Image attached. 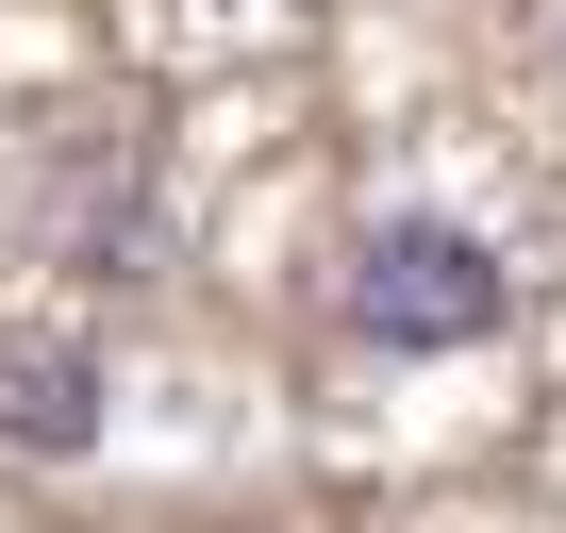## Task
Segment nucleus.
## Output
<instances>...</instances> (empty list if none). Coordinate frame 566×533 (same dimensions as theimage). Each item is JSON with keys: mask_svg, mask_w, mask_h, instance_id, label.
Listing matches in <instances>:
<instances>
[{"mask_svg": "<svg viewBox=\"0 0 566 533\" xmlns=\"http://www.w3.org/2000/svg\"><path fill=\"white\" fill-rule=\"evenodd\" d=\"M117 433V367L84 317H0V467H84Z\"/></svg>", "mask_w": 566, "mask_h": 533, "instance_id": "f03ea898", "label": "nucleus"}, {"mask_svg": "<svg viewBox=\"0 0 566 533\" xmlns=\"http://www.w3.org/2000/svg\"><path fill=\"white\" fill-rule=\"evenodd\" d=\"M334 317H350L384 367H450V351H483V334L516 317V250H500L483 217H450V200H400V217L350 233Z\"/></svg>", "mask_w": 566, "mask_h": 533, "instance_id": "f257e3e1", "label": "nucleus"}]
</instances>
